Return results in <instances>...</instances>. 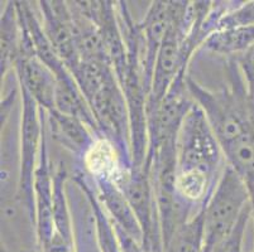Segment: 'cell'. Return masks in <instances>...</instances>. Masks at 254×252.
Segmentation results:
<instances>
[{
    "instance_id": "6da1fadb",
    "label": "cell",
    "mask_w": 254,
    "mask_h": 252,
    "mask_svg": "<svg viewBox=\"0 0 254 252\" xmlns=\"http://www.w3.org/2000/svg\"><path fill=\"white\" fill-rule=\"evenodd\" d=\"M176 155L177 194L197 213L211 196L226 161L211 125L195 101L177 134Z\"/></svg>"
},
{
    "instance_id": "7a4b0ae2",
    "label": "cell",
    "mask_w": 254,
    "mask_h": 252,
    "mask_svg": "<svg viewBox=\"0 0 254 252\" xmlns=\"http://www.w3.org/2000/svg\"><path fill=\"white\" fill-rule=\"evenodd\" d=\"M251 205L246 182L226 164L211 196L204 205L205 251L210 252L233 232Z\"/></svg>"
},
{
    "instance_id": "3957f363",
    "label": "cell",
    "mask_w": 254,
    "mask_h": 252,
    "mask_svg": "<svg viewBox=\"0 0 254 252\" xmlns=\"http://www.w3.org/2000/svg\"><path fill=\"white\" fill-rule=\"evenodd\" d=\"M128 200L142 228V247L145 252H162V232L159 225L151 169L147 165L131 166L118 183Z\"/></svg>"
},
{
    "instance_id": "277c9868",
    "label": "cell",
    "mask_w": 254,
    "mask_h": 252,
    "mask_svg": "<svg viewBox=\"0 0 254 252\" xmlns=\"http://www.w3.org/2000/svg\"><path fill=\"white\" fill-rule=\"evenodd\" d=\"M23 111L20 126L19 194L27 205L29 218L34 223V173L38 164L41 145L45 136V110L22 90Z\"/></svg>"
},
{
    "instance_id": "5b68a950",
    "label": "cell",
    "mask_w": 254,
    "mask_h": 252,
    "mask_svg": "<svg viewBox=\"0 0 254 252\" xmlns=\"http://www.w3.org/2000/svg\"><path fill=\"white\" fill-rule=\"evenodd\" d=\"M39 15L43 29L66 67H71L80 61L76 47L75 24L68 1L62 0H43L39 1Z\"/></svg>"
},
{
    "instance_id": "8992f818",
    "label": "cell",
    "mask_w": 254,
    "mask_h": 252,
    "mask_svg": "<svg viewBox=\"0 0 254 252\" xmlns=\"http://www.w3.org/2000/svg\"><path fill=\"white\" fill-rule=\"evenodd\" d=\"M172 15V1H153L142 22L138 23L142 39V62L147 97L151 90L157 55L171 27Z\"/></svg>"
},
{
    "instance_id": "52a82bcc",
    "label": "cell",
    "mask_w": 254,
    "mask_h": 252,
    "mask_svg": "<svg viewBox=\"0 0 254 252\" xmlns=\"http://www.w3.org/2000/svg\"><path fill=\"white\" fill-rule=\"evenodd\" d=\"M34 226L39 250L50 242L53 235V172L48 158L47 142L43 136L38 164L34 173Z\"/></svg>"
},
{
    "instance_id": "ba28073f",
    "label": "cell",
    "mask_w": 254,
    "mask_h": 252,
    "mask_svg": "<svg viewBox=\"0 0 254 252\" xmlns=\"http://www.w3.org/2000/svg\"><path fill=\"white\" fill-rule=\"evenodd\" d=\"M20 90H24L46 112L55 110L57 80L55 73L36 55L23 57L15 66Z\"/></svg>"
},
{
    "instance_id": "9c48e42d",
    "label": "cell",
    "mask_w": 254,
    "mask_h": 252,
    "mask_svg": "<svg viewBox=\"0 0 254 252\" xmlns=\"http://www.w3.org/2000/svg\"><path fill=\"white\" fill-rule=\"evenodd\" d=\"M81 161L84 172L91 180L106 179L115 184L119 183L133 166L123 158L117 145L105 136L96 138Z\"/></svg>"
},
{
    "instance_id": "30bf717a",
    "label": "cell",
    "mask_w": 254,
    "mask_h": 252,
    "mask_svg": "<svg viewBox=\"0 0 254 252\" xmlns=\"http://www.w3.org/2000/svg\"><path fill=\"white\" fill-rule=\"evenodd\" d=\"M91 182L95 184V193L99 202L113 223L142 245L143 233L139 222L119 186L112 180L106 179Z\"/></svg>"
},
{
    "instance_id": "8fae6325",
    "label": "cell",
    "mask_w": 254,
    "mask_h": 252,
    "mask_svg": "<svg viewBox=\"0 0 254 252\" xmlns=\"http://www.w3.org/2000/svg\"><path fill=\"white\" fill-rule=\"evenodd\" d=\"M46 114L52 138L76 158L82 160L98 135L86 124L60 111L52 110Z\"/></svg>"
},
{
    "instance_id": "7c38bea8",
    "label": "cell",
    "mask_w": 254,
    "mask_h": 252,
    "mask_svg": "<svg viewBox=\"0 0 254 252\" xmlns=\"http://www.w3.org/2000/svg\"><path fill=\"white\" fill-rule=\"evenodd\" d=\"M73 179H75L76 184L80 187V189L85 193L90 203V207H91L92 214H94V221H95L96 241H98L100 251L123 252L117 232H115L114 225H113L110 217L106 214L103 205L99 202L95 189L92 188L90 178H87V174L84 170H77L75 175H73Z\"/></svg>"
},
{
    "instance_id": "4fadbf2b",
    "label": "cell",
    "mask_w": 254,
    "mask_h": 252,
    "mask_svg": "<svg viewBox=\"0 0 254 252\" xmlns=\"http://www.w3.org/2000/svg\"><path fill=\"white\" fill-rule=\"evenodd\" d=\"M22 53V28L18 18L15 1H9L1 14V59L0 71L5 77L9 71L15 69Z\"/></svg>"
},
{
    "instance_id": "5bb4252c",
    "label": "cell",
    "mask_w": 254,
    "mask_h": 252,
    "mask_svg": "<svg viewBox=\"0 0 254 252\" xmlns=\"http://www.w3.org/2000/svg\"><path fill=\"white\" fill-rule=\"evenodd\" d=\"M254 45V27L229 28L212 32L204 41L200 50L228 58L239 57Z\"/></svg>"
},
{
    "instance_id": "9a60e30c",
    "label": "cell",
    "mask_w": 254,
    "mask_h": 252,
    "mask_svg": "<svg viewBox=\"0 0 254 252\" xmlns=\"http://www.w3.org/2000/svg\"><path fill=\"white\" fill-rule=\"evenodd\" d=\"M162 252H206L204 208L173 232L170 240L163 244Z\"/></svg>"
},
{
    "instance_id": "2e32d148",
    "label": "cell",
    "mask_w": 254,
    "mask_h": 252,
    "mask_svg": "<svg viewBox=\"0 0 254 252\" xmlns=\"http://www.w3.org/2000/svg\"><path fill=\"white\" fill-rule=\"evenodd\" d=\"M254 27V0L240 3L229 11H226L218 22L215 31L229 29V28Z\"/></svg>"
},
{
    "instance_id": "e0dca14e",
    "label": "cell",
    "mask_w": 254,
    "mask_h": 252,
    "mask_svg": "<svg viewBox=\"0 0 254 252\" xmlns=\"http://www.w3.org/2000/svg\"><path fill=\"white\" fill-rule=\"evenodd\" d=\"M252 214H253V209H252V204L247 208L244 213L240 217L239 222L237 223L233 232L230 233L228 237L219 242L214 249L210 252H242L243 251V240L244 233L247 231V226L251 219Z\"/></svg>"
},
{
    "instance_id": "ac0fdd59",
    "label": "cell",
    "mask_w": 254,
    "mask_h": 252,
    "mask_svg": "<svg viewBox=\"0 0 254 252\" xmlns=\"http://www.w3.org/2000/svg\"><path fill=\"white\" fill-rule=\"evenodd\" d=\"M235 61L243 76L249 100L254 106V45L243 54L235 57Z\"/></svg>"
},
{
    "instance_id": "d6986e66",
    "label": "cell",
    "mask_w": 254,
    "mask_h": 252,
    "mask_svg": "<svg viewBox=\"0 0 254 252\" xmlns=\"http://www.w3.org/2000/svg\"><path fill=\"white\" fill-rule=\"evenodd\" d=\"M113 225H114V223H113ZM114 227L123 252H145L139 242L135 241L133 237H130L128 233L124 232V231L122 230V228L118 227V226L114 225Z\"/></svg>"
},
{
    "instance_id": "ffe728a7",
    "label": "cell",
    "mask_w": 254,
    "mask_h": 252,
    "mask_svg": "<svg viewBox=\"0 0 254 252\" xmlns=\"http://www.w3.org/2000/svg\"><path fill=\"white\" fill-rule=\"evenodd\" d=\"M252 252H254V250H253V251H252Z\"/></svg>"
}]
</instances>
